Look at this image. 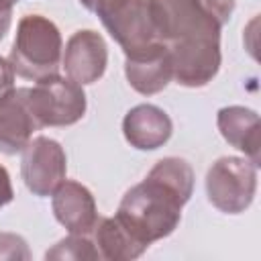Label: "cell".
<instances>
[{"label":"cell","mask_w":261,"mask_h":261,"mask_svg":"<svg viewBox=\"0 0 261 261\" xmlns=\"http://www.w3.org/2000/svg\"><path fill=\"white\" fill-rule=\"evenodd\" d=\"M159 41L167 47L173 80L186 88L210 84L220 69L222 24L200 0H149Z\"/></svg>","instance_id":"cell-1"},{"label":"cell","mask_w":261,"mask_h":261,"mask_svg":"<svg viewBox=\"0 0 261 261\" xmlns=\"http://www.w3.org/2000/svg\"><path fill=\"white\" fill-rule=\"evenodd\" d=\"M194 192V169L181 157L159 159L147 177L126 190L116 218L145 247L169 237Z\"/></svg>","instance_id":"cell-2"},{"label":"cell","mask_w":261,"mask_h":261,"mask_svg":"<svg viewBox=\"0 0 261 261\" xmlns=\"http://www.w3.org/2000/svg\"><path fill=\"white\" fill-rule=\"evenodd\" d=\"M63 57V41L57 24L43 14H27L18 20L10 49V65L24 80H43L57 73Z\"/></svg>","instance_id":"cell-3"},{"label":"cell","mask_w":261,"mask_h":261,"mask_svg":"<svg viewBox=\"0 0 261 261\" xmlns=\"http://www.w3.org/2000/svg\"><path fill=\"white\" fill-rule=\"evenodd\" d=\"M27 98L39 128L75 124L84 118L88 106L82 86L59 73L37 80V84L29 88Z\"/></svg>","instance_id":"cell-4"},{"label":"cell","mask_w":261,"mask_h":261,"mask_svg":"<svg viewBox=\"0 0 261 261\" xmlns=\"http://www.w3.org/2000/svg\"><path fill=\"white\" fill-rule=\"evenodd\" d=\"M257 192V165L247 157H220L206 173V194L214 208L226 214L245 212Z\"/></svg>","instance_id":"cell-5"},{"label":"cell","mask_w":261,"mask_h":261,"mask_svg":"<svg viewBox=\"0 0 261 261\" xmlns=\"http://www.w3.org/2000/svg\"><path fill=\"white\" fill-rule=\"evenodd\" d=\"M98 18L108 35L120 45L124 57H135L161 45L149 0H118L100 12Z\"/></svg>","instance_id":"cell-6"},{"label":"cell","mask_w":261,"mask_h":261,"mask_svg":"<svg viewBox=\"0 0 261 261\" xmlns=\"http://www.w3.org/2000/svg\"><path fill=\"white\" fill-rule=\"evenodd\" d=\"M20 175L29 192L39 198L51 196L65 179L67 157L63 147L49 137H35L20 151Z\"/></svg>","instance_id":"cell-7"},{"label":"cell","mask_w":261,"mask_h":261,"mask_svg":"<svg viewBox=\"0 0 261 261\" xmlns=\"http://www.w3.org/2000/svg\"><path fill=\"white\" fill-rule=\"evenodd\" d=\"M61 65L69 80L80 86L98 82L108 65V47L100 33L92 29L75 31L65 43Z\"/></svg>","instance_id":"cell-8"},{"label":"cell","mask_w":261,"mask_h":261,"mask_svg":"<svg viewBox=\"0 0 261 261\" xmlns=\"http://www.w3.org/2000/svg\"><path fill=\"white\" fill-rule=\"evenodd\" d=\"M57 222L71 234H90L98 224V208L92 192L73 179H63L51 194Z\"/></svg>","instance_id":"cell-9"},{"label":"cell","mask_w":261,"mask_h":261,"mask_svg":"<svg viewBox=\"0 0 261 261\" xmlns=\"http://www.w3.org/2000/svg\"><path fill=\"white\" fill-rule=\"evenodd\" d=\"M29 88H12L0 98V153L16 155L31 141L39 124L29 106Z\"/></svg>","instance_id":"cell-10"},{"label":"cell","mask_w":261,"mask_h":261,"mask_svg":"<svg viewBox=\"0 0 261 261\" xmlns=\"http://www.w3.org/2000/svg\"><path fill=\"white\" fill-rule=\"evenodd\" d=\"M173 133L169 114L155 104L133 106L122 118V135L130 147L139 151H155L163 147Z\"/></svg>","instance_id":"cell-11"},{"label":"cell","mask_w":261,"mask_h":261,"mask_svg":"<svg viewBox=\"0 0 261 261\" xmlns=\"http://www.w3.org/2000/svg\"><path fill=\"white\" fill-rule=\"evenodd\" d=\"M124 75L135 92L143 96L159 94L173 80V65L167 47L161 43L141 55L126 57Z\"/></svg>","instance_id":"cell-12"},{"label":"cell","mask_w":261,"mask_h":261,"mask_svg":"<svg viewBox=\"0 0 261 261\" xmlns=\"http://www.w3.org/2000/svg\"><path fill=\"white\" fill-rule=\"evenodd\" d=\"M216 124L224 141L259 167V114L245 106H224L216 114Z\"/></svg>","instance_id":"cell-13"},{"label":"cell","mask_w":261,"mask_h":261,"mask_svg":"<svg viewBox=\"0 0 261 261\" xmlns=\"http://www.w3.org/2000/svg\"><path fill=\"white\" fill-rule=\"evenodd\" d=\"M94 239L100 257L108 261H133L149 249L143 243H139L116 216L98 218V224L94 228Z\"/></svg>","instance_id":"cell-14"},{"label":"cell","mask_w":261,"mask_h":261,"mask_svg":"<svg viewBox=\"0 0 261 261\" xmlns=\"http://www.w3.org/2000/svg\"><path fill=\"white\" fill-rule=\"evenodd\" d=\"M45 259H59V261H80V259H100V253L96 245L88 239V234H71L61 239L57 245H53Z\"/></svg>","instance_id":"cell-15"},{"label":"cell","mask_w":261,"mask_h":261,"mask_svg":"<svg viewBox=\"0 0 261 261\" xmlns=\"http://www.w3.org/2000/svg\"><path fill=\"white\" fill-rule=\"evenodd\" d=\"M0 259H31L27 241L14 232H0Z\"/></svg>","instance_id":"cell-16"},{"label":"cell","mask_w":261,"mask_h":261,"mask_svg":"<svg viewBox=\"0 0 261 261\" xmlns=\"http://www.w3.org/2000/svg\"><path fill=\"white\" fill-rule=\"evenodd\" d=\"M206 10L224 27L234 12V0H200Z\"/></svg>","instance_id":"cell-17"},{"label":"cell","mask_w":261,"mask_h":261,"mask_svg":"<svg viewBox=\"0 0 261 261\" xmlns=\"http://www.w3.org/2000/svg\"><path fill=\"white\" fill-rule=\"evenodd\" d=\"M14 88V69L8 59L0 57V98Z\"/></svg>","instance_id":"cell-18"},{"label":"cell","mask_w":261,"mask_h":261,"mask_svg":"<svg viewBox=\"0 0 261 261\" xmlns=\"http://www.w3.org/2000/svg\"><path fill=\"white\" fill-rule=\"evenodd\" d=\"M12 198H14V190H12L10 175H8L6 167L0 165V208H4L6 204H10Z\"/></svg>","instance_id":"cell-19"},{"label":"cell","mask_w":261,"mask_h":261,"mask_svg":"<svg viewBox=\"0 0 261 261\" xmlns=\"http://www.w3.org/2000/svg\"><path fill=\"white\" fill-rule=\"evenodd\" d=\"M12 6L8 0H0V41L6 37L10 24H12Z\"/></svg>","instance_id":"cell-20"},{"label":"cell","mask_w":261,"mask_h":261,"mask_svg":"<svg viewBox=\"0 0 261 261\" xmlns=\"http://www.w3.org/2000/svg\"><path fill=\"white\" fill-rule=\"evenodd\" d=\"M88 10H92L96 16L100 14V12H104L106 8H110L112 4H116L118 0H80Z\"/></svg>","instance_id":"cell-21"},{"label":"cell","mask_w":261,"mask_h":261,"mask_svg":"<svg viewBox=\"0 0 261 261\" xmlns=\"http://www.w3.org/2000/svg\"><path fill=\"white\" fill-rule=\"evenodd\" d=\"M8 2H10V4H14V2H18V0H8Z\"/></svg>","instance_id":"cell-22"}]
</instances>
